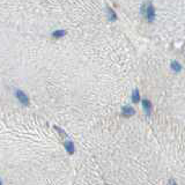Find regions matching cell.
Instances as JSON below:
<instances>
[{
  "instance_id": "obj_1",
  "label": "cell",
  "mask_w": 185,
  "mask_h": 185,
  "mask_svg": "<svg viewBox=\"0 0 185 185\" xmlns=\"http://www.w3.org/2000/svg\"><path fill=\"white\" fill-rule=\"evenodd\" d=\"M142 13L146 15V17H147V20L149 22L154 21V19H155V9H154V7H153V5L150 2L145 4L142 6Z\"/></svg>"
},
{
  "instance_id": "obj_2",
  "label": "cell",
  "mask_w": 185,
  "mask_h": 185,
  "mask_svg": "<svg viewBox=\"0 0 185 185\" xmlns=\"http://www.w3.org/2000/svg\"><path fill=\"white\" fill-rule=\"evenodd\" d=\"M15 96H16V98L20 101L21 104H23V106H29L30 101H29V97H28V95H27L26 92H23L22 90H16V92H15Z\"/></svg>"
},
{
  "instance_id": "obj_3",
  "label": "cell",
  "mask_w": 185,
  "mask_h": 185,
  "mask_svg": "<svg viewBox=\"0 0 185 185\" xmlns=\"http://www.w3.org/2000/svg\"><path fill=\"white\" fill-rule=\"evenodd\" d=\"M121 112H123V115H124L125 117H130V116H133V115L135 113L134 109H133L132 106H123V109H121Z\"/></svg>"
},
{
  "instance_id": "obj_4",
  "label": "cell",
  "mask_w": 185,
  "mask_h": 185,
  "mask_svg": "<svg viewBox=\"0 0 185 185\" xmlns=\"http://www.w3.org/2000/svg\"><path fill=\"white\" fill-rule=\"evenodd\" d=\"M64 146H65V149L68 152V154H74V150H75V147H74V144L71 141V140H66L64 142Z\"/></svg>"
},
{
  "instance_id": "obj_5",
  "label": "cell",
  "mask_w": 185,
  "mask_h": 185,
  "mask_svg": "<svg viewBox=\"0 0 185 185\" xmlns=\"http://www.w3.org/2000/svg\"><path fill=\"white\" fill-rule=\"evenodd\" d=\"M142 106H144V109H145L146 113L149 115L150 111H152V103H150L148 100H142Z\"/></svg>"
},
{
  "instance_id": "obj_6",
  "label": "cell",
  "mask_w": 185,
  "mask_h": 185,
  "mask_svg": "<svg viewBox=\"0 0 185 185\" xmlns=\"http://www.w3.org/2000/svg\"><path fill=\"white\" fill-rule=\"evenodd\" d=\"M141 101V97H140V92L138 89H135L132 94V102L133 103H135V104H138L139 102Z\"/></svg>"
},
{
  "instance_id": "obj_7",
  "label": "cell",
  "mask_w": 185,
  "mask_h": 185,
  "mask_svg": "<svg viewBox=\"0 0 185 185\" xmlns=\"http://www.w3.org/2000/svg\"><path fill=\"white\" fill-rule=\"evenodd\" d=\"M171 68H172V71H175V72H181L182 66H181V64H179V63H177V61H172L171 63Z\"/></svg>"
},
{
  "instance_id": "obj_8",
  "label": "cell",
  "mask_w": 185,
  "mask_h": 185,
  "mask_svg": "<svg viewBox=\"0 0 185 185\" xmlns=\"http://www.w3.org/2000/svg\"><path fill=\"white\" fill-rule=\"evenodd\" d=\"M65 35H66V31H65V30H57V31H54L52 34V36L56 37V38L63 37V36H65Z\"/></svg>"
},
{
  "instance_id": "obj_9",
  "label": "cell",
  "mask_w": 185,
  "mask_h": 185,
  "mask_svg": "<svg viewBox=\"0 0 185 185\" xmlns=\"http://www.w3.org/2000/svg\"><path fill=\"white\" fill-rule=\"evenodd\" d=\"M54 129H56V131H58V133L60 134V137H63V138H66V133L65 131L63 130V129H60V127H58V126H54Z\"/></svg>"
},
{
  "instance_id": "obj_10",
  "label": "cell",
  "mask_w": 185,
  "mask_h": 185,
  "mask_svg": "<svg viewBox=\"0 0 185 185\" xmlns=\"http://www.w3.org/2000/svg\"><path fill=\"white\" fill-rule=\"evenodd\" d=\"M108 12H109V17H110V20H115L116 19V14H115V12H112V9L111 8H108Z\"/></svg>"
},
{
  "instance_id": "obj_11",
  "label": "cell",
  "mask_w": 185,
  "mask_h": 185,
  "mask_svg": "<svg viewBox=\"0 0 185 185\" xmlns=\"http://www.w3.org/2000/svg\"><path fill=\"white\" fill-rule=\"evenodd\" d=\"M169 185H177V184H176V182H175L173 179H170V181H169Z\"/></svg>"
},
{
  "instance_id": "obj_12",
  "label": "cell",
  "mask_w": 185,
  "mask_h": 185,
  "mask_svg": "<svg viewBox=\"0 0 185 185\" xmlns=\"http://www.w3.org/2000/svg\"><path fill=\"white\" fill-rule=\"evenodd\" d=\"M0 185H2V181L1 179H0Z\"/></svg>"
}]
</instances>
